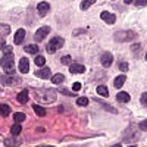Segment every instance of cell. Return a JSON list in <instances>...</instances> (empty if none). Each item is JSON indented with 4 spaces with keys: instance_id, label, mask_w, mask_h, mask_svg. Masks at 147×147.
<instances>
[{
    "instance_id": "cell-1",
    "label": "cell",
    "mask_w": 147,
    "mask_h": 147,
    "mask_svg": "<svg viewBox=\"0 0 147 147\" xmlns=\"http://www.w3.org/2000/svg\"><path fill=\"white\" fill-rule=\"evenodd\" d=\"M34 96L38 102H43V103H53L56 100V93L53 90H34Z\"/></svg>"
},
{
    "instance_id": "cell-2",
    "label": "cell",
    "mask_w": 147,
    "mask_h": 147,
    "mask_svg": "<svg viewBox=\"0 0 147 147\" xmlns=\"http://www.w3.org/2000/svg\"><path fill=\"white\" fill-rule=\"evenodd\" d=\"M0 63H2V68L5 71L12 72V69H13V53H12V50L5 52V55L2 56V59H0Z\"/></svg>"
},
{
    "instance_id": "cell-3",
    "label": "cell",
    "mask_w": 147,
    "mask_h": 147,
    "mask_svg": "<svg viewBox=\"0 0 147 147\" xmlns=\"http://www.w3.org/2000/svg\"><path fill=\"white\" fill-rule=\"evenodd\" d=\"M134 38H137V32H134V31H118L115 34V40L119 43L132 41Z\"/></svg>"
},
{
    "instance_id": "cell-4",
    "label": "cell",
    "mask_w": 147,
    "mask_h": 147,
    "mask_svg": "<svg viewBox=\"0 0 147 147\" xmlns=\"http://www.w3.org/2000/svg\"><path fill=\"white\" fill-rule=\"evenodd\" d=\"M63 43H65V40L62 38V37H55V38H52V41L47 44V52H49V53L57 52L59 49L63 46Z\"/></svg>"
},
{
    "instance_id": "cell-5",
    "label": "cell",
    "mask_w": 147,
    "mask_h": 147,
    "mask_svg": "<svg viewBox=\"0 0 147 147\" xmlns=\"http://www.w3.org/2000/svg\"><path fill=\"white\" fill-rule=\"evenodd\" d=\"M0 81H2L3 84L16 85V84L21 82V78H19V77H13L12 74H9V75H2V77H0Z\"/></svg>"
},
{
    "instance_id": "cell-6",
    "label": "cell",
    "mask_w": 147,
    "mask_h": 147,
    "mask_svg": "<svg viewBox=\"0 0 147 147\" xmlns=\"http://www.w3.org/2000/svg\"><path fill=\"white\" fill-rule=\"evenodd\" d=\"M50 32V27H41V28H38L37 30V32L34 34V38H35V41H41V40H44V37Z\"/></svg>"
},
{
    "instance_id": "cell-7",
    "label": "cell",
    "mask_w": 147,
    "mask_h": 147,
    "mask_svg": "<svg viewBox=\"0 0 147 147\" xmlns=\"http://www.w3.org/2000/svg\"><path fill=\"white\" fill-rule=\"evenodd\" d=\"M112 62H113V56H112V53L105 52L103 56H102V65H103L105 68H109L110 65H112Z\"/></svg>"
},
{
    "instance_id": "cell-8",
    "label": "cell",
    "mask_w": 147,
    "mask_h": 147,
    "mask_svg": "<svg viewBox=\"0 0 147 147\" xmlns=\"http://www.w3.org/2000/svg\"><path fill=\"white\" fill-rule=\"evenodd\" d=\"M84 71H85V68L81 63H71L69 65V72L74 74V75H77V74H82Z\"/></svg>"
},
{
    "instance_id": "cell-9",
    "label": "cell",
    "mask_w": 147,
    "mask_h": 147,
    "mask_svg": "<svg viewBox=\"0 0 147 147\" xmlns=\"http://www.w3.org/2000/svg\"><path fill=\"white\" fill-rule=\"evenodd\" d=\"M37 10H38L40 16H44L47 12L50 10V5H49L47 2H41V3H38V6H37Z\"/></svg>"
},
{
    "instance_id": "cell-10",
    "label": "cell",
    "mask_w": 147,
    "mask_h": 147,
    "mask_svg": "<svg viewBox=\"0 0 147 147\" xmlns=\"http://www.w3.org/2000/svg\"><path fill=\"white\" fill-rule=\"evenodd\" d=\"M100 18H102L106 24H115V21H116V16L112 15L110 12H102V13H100Z\"/></svg>"
},
{
    "instance_id": "cell-11",
    "label": "cell",
    "mask_w": 147,
    "mask_h": 147,
    "mask_svg": "<svg viewBox=\"0 0 147 147\" xmlns=\"http://www.w3.org/2000/svg\"><path fill=\"white\" fill-rule=\"evenodd\" d=\"M19 71L21 74H27L30 71V62L27 57H21V62H19Z\"/></svg>"
},
{
    "instance_id": "cell-12",
    "label": "cell",
    "mask_w": 147,
    "mask_h": 147,
    "mask_svg": "<svg viewBox=\"0 0 147 147\" xmlns=\"http://www.w3.org/2000/svg\"><path fill=\"white\" fill-rule=\"evenodd\" d=\"M5 144H6L7 147H16V146L22 144V141H21L16 136H13V137H10V138H6V140H5Z\"/></svg>"
},
{
    "instance_id": "cell-13",
    "label": "cell",
    "mask_w": 147,
    "mask_h": 147,
    "mask_svg": "<svg viewBox=\"0 0 147 147\" xmlns=\"http://www.w3.org/2000/svg\"><path fill=\"white\" fill-rule=\"evenodd\" d=\"M50 69L49 68H43V69H38L35 72V75L38 77V78H41V80H47V78H50Z\"/></svg>"
},
{
    "instance_id": "cell-14",
    "label": "cell",
    "mask_w": 147,
    "mask_h": 147,
    "mask_svg": "<svg viewBox=\"0 0 147 147\" xmlns=\"http://www.w3.org/2000/svg\"><path fill=\"white\" fill-rule=\"evenodd\" d=\"M24 37H25V30H22V28H19L18 31H16V34H15V44H21L22 41H24Z\"/></svg>"
},
{
    "instance_id": "cell-15",
    "label": "cell",
    "mask_w": 147,
    "mask_h": 147,
    "mask_svg": "<svg viewBox=\"0 0 147 147\" xmlns=\"http://www.w3.org/2000/svg\"><path fill=\"white\" fill-rule=\"evenodd\" d=\"M116 99H118V102H121V103H128L131 97H129V94H128V93H125V91H121V93H118Z\"/></svg>"
},
{
    "instance_id": "cell-16",
    "label": "cell",
    "mask_w": 147,
    "mask_h": 147,
    "mask_svg": "<svg viewBox=\"0 0 147 147\" xmlns=\"http://www.w3.org/2000/svg\"><path fill=\"white\" fill-rule=\"evenodd\" d=\"M9 34H10V27L7 24H2L0 25V38H3V37H6Z\"/></svg>"
},
{
    "instance_id": "cell-17",
    "label": "cell",
    "mask_w": 147,
    "mask_h": 147,
    "mask_svg": "<svg viewBox=\"0 0 147 147\" xmlns=\"http://www.w3.org/2000/svg\"><path fill=\"white\" fill-rule=\"evenodd\" d=\"M125 81H127V77H125V75H119V77H116V78H115V87H116V88H121L122 85H124Z\"/></svg>"
},
{
    "instance_id": "cell-18",
    "label": "cell",
    "mask_w": 147,
    "mask_h": 147,
    "mask_svg": "<svg viewBox=\"0 0 147 147\" xmlns=\"http://www.w3.org/2000/svg\"><path fill=\"white\" fill-rule=\"evenodd\" d=\"M18 102L19 103H27L28 102V91L27 90H24L18 94Z\"/></svg>"
},
{
    "instance_id": "cell-19",
    "label": "cell",
    "mask_w": 147,
    "mask_h": 147,
    "mask_svg": "<svg viewBox=\"0 0 147 147\" xmlns=\"http://www.w3.org/2000/svg\"><path fill=\"white\" fill-rule=\"evenodd\" d=\"M32 109H34V112L38 116H46V109L41 107L40 105H32Z\"/></svg>"
},
{
    "instance_id": "cell-20",
    "label": "cell",
    "mask_w": 147,
    "mask_h": 147,
    "mask_svg": "<svg viewBox=\"0 0 147 147\" xmlns=\"http://www.w3.org/2000/svg\"><path fill=\"white\" fill-rule=\"evenodd\" d=\"M21 131H22V127H21V124H15L13 127L10 128V132H12V136H19L21 134Z\"/></svg>"
},
{
    "instance_id": "cell-21",
    "label": "cell",
    "mask_w": 147,
    "mask_h": 147,
    "mask_svg": "<svg viewBox=\"0 0 147 147\" xmlns=\"http://www.w3.org/2000/svg\"><path fill=\"white\" fill-rule=\"evenodd\" d=\"M25 52L31 53V55H35L37 52H38V46H37V44H30V46L25 47Z\"/></svg>"
},
{
    "instance_id": "cell-22",
    "label": "cell",
    "mask_w": 147,
    "mask_h": 147,
    "mask_svg": "<svg viewBox=\"0 0 147 147\" xmlns=\"http://www.w3.org/2000/svg\"><path fill=\"white\" fill-rule=\"evenodd\" d=\"M96 3V0H82L81 2V9L82 10H87L91 5H94Z\"/></svg>"
},
{
    "instance_id": "cell-23",
    "label": "cell",
    "mask_w": 147,
    "mask_h": 147,
    "mask_svg": "<svg viewBox=\"0 0 147 147\" xmlns=\"http://www.w3.org/2000/svg\"><path fill=\"white\" fill-rule=\"evenodd\" d=\"M65 81V77L62 75V74H56L55 77H52V82L53 84H60V82H63Z\"/></svg>"
},
{
    "instance_id": "cell-24",
    "label": "cell",
    "mask_w": 147,
    "mask_h": 147,
    "mask_svg": "<svg viewBox=\"0 0 147 147\" xmlns=\"http://www.w3.org/2000/svg\"><path fill=\"white\" fill-rule=\"evenodd\" d=\"M97 94H100L103 97H107L109 96V91H107V88L105 87V85H99V87H97Z\"/></svg>"
},
{
    "instance_id": "cell-25",
    "label": "cell",
    "mask_w": 147,
    "mask_h": 147,
    "mask_svg": "<svg viewBox=\"0 0 147 147\" xmlns=\"http://www.w3.org/2000/svg\"><path fill=\"white\" fill-rule=\"evenodd\" d=\"M0 113H2V116H7L10 113V107L7 105H0Z\"/></svg>"
},
{
    "instance_id": "cell-26",
    "label": "cell",
    "mask_w": 147,
    "mask_h": 147,
    "mask_svg": "<svg viewBox=\"0 0 147 147\" xmlns=\"http://www.w3.org/2000/svg\"><path fill=\"white\" fill-rule=\"evenodd\" d=\"M13 119L16 121V124H21L22 121H25V113H22V112H18L13 115Z\"/></svg>"
},
{
    "instance_id": "cell-27",
    "label": "cell",
    "mask_w": 147,
    "mask_h": 147,
    "mask_svg": "<svg viewBox=\"0 0 147 147\" xmlns=\"http://www.w3.org/2000/svg\"><path fill=\"white\" fill-rule=\"evenodd\" d=\"M44 63H46L44 56H37V57H35V65H37V66H44Z\"/></svg>"
},
{
    "instance_id": "cell-28",
    "label": "cell",
    "mask_w": 147,
    "mask_h": 147,
    "mask_svg": "<svg viewBox=\"0 0 147 147\" xmlns=\"http://www.w3.org/2000/svg\"><path fill=\"white\" fill-rule=\"evenodd\" d=\"M77 105L78 106H87L88 105V99L87 97H80V99L77 100Z\"/></svg>"
},
{
    "instance_id": "cell-29",
    "label": "cell",
    "mask_w": 147,
    "mask_h": 147,
    "mask_svg": "<svg viewBox=\"0 0 147 147\" xmlns=\"http://www.w3.org/2000/svg\"><path fill=\"white\" fill-rule=\"evenodd\" d=\"M119 69H121L122 72H127V71L129 69V66H128L127 62H121V63H119Z\"/></svg>"
},
{
    "instance_id": "cell-30",
    "label": "cell",
    "mask_w": 147,
    "mask_h": 147,
    "mask_svg": "<svg viewBox=\"0 0 147 147\" xmlns=\"http://www.w3.org/2000/svg\"><path fill=\"white\" fill-rule=\"evenodd\" d=\"M60 62H62L63 65H68L71 62V56H63L62 59H60Z\"/></svg>"
},
{
    "instance_id": "cell-31",
    "label": "cell",
    "mask_w": 147,
    "mask_h": 147,
    "mask_svg": "<svg viewBox=\"0 0 147 147\" xmlns=\"http://www.w3.org/2000/svg\"><path fill=\"white\" fill-rule=\"evenodd\" d=\"M72 90H74V91H80V90H81V82H74Z\"/></svg>"
},
{
    "instance_id": "cell-32",
    "label": "cell",
    "mask_w": 147,
    "mask_h": 147,
    "mask_svg": "<svg viewBox=\"0 0 147 147\" xmlns=\"http://www.w3.org/2000/svg\"><path fill=\"white\" fill-rule=\"evenodd\" d=\"M136 5L143 7V6H146V0H136Z\"/></svg>"
},
{
    "instance_id": "cell-33",
    "label": "cell",
    "mask_w": 147,
    "mask_h": 147,
    "mask_svg": "<svg viewBox=\"0 0 147 147\" xmlns=\"http://www.w3.org/2000/svg\"><path fill=\"white\" fill-rule=\"evenodd\" d=\"M131 50H134V53H137V52L140 50V44H134V46L131 47Z\"/></svg>"
},
{
    "instance_id": "cell-34",
    "label": "cell",
    "mask_w": 147,
    "mask_h": 147,
    "mask_svg": "<svg viewBox=\"0 0 147 147\" xmlns=\"http://www.w3.org/2000/svg\"><path fill=\"white\" fill-rule=\"evenodd\" d=\"M146 102H147V94H146V93H143V94H141V103H143V105H146Z\"/></svg>"
},
{
    "instance_id": "cell-35",
    "label": "cell",
    "mask_w": 147,
    "mask_h": 147,
    "mask_svg": "<svg viewBox=\"0 0 147 147\" xmlns=\"http://www.w3.org/2000/svg\"><path fill=\"white\" fill-rule=\"evenodd\" d=\"M140 128H141L143 131H146V128H147V124H146V121H143L141 124H140Z\"/></svg>"
},
{
    "instance_id": "cell-36",
    "label": "cell",
    "mask_w": 147,
    "mask_h": 147,
    "mask_svg": "<svg viewBox=\"0 0 147 147\" xmlns=\"http://www.w3.org/2000/svg\"><path fill=\"white\" fill-rule=\"evenodd\" d=\"M5 47H6L5 41H3V40H0V49H5Z\"/></svg>"
},
{
    "instance_id": "cell-37",
    "label": "cell",
    "mask_w": 147,
    "mask_h": 147,
    "mask_svg": "<svg viewBox=\"0 0 147 147\" xmlns=\"http://www.w3.org/2000/svg\"><path fill=\"white\" fill-rule=\"evenodd\" d=\"M124 2H125V3H132L134 0H124Z\"/></svg>"
},
{
    "instance_id": "cell-38",
    "label": "cell",
    "mask_w": 147,
    "mask_h": 147,
    "mask_svg": "<svg viewBox=\"0 0 147 147\" xmlns=\"http://www.w3.org/2000/svg\"><path fill=\"white\" fill-rule=\"evenodd\" d=\"M112 147H121V144H115V146H112Z\"/></svg>"
},
{
    "instance_id": "cell-39",
    "label": "cell",
    "mask_w": 147,
    "mask_h": 147,
    "mask_svg": "<svg viewBox=\"0 0 147 147\" xmlns=\"http://www.w3.org/2000/svg\"><path fill=\"white\" fill-rule=\"evenodd\" d=\"M38 147H52V146H38Z\"/></svg>"
},
{
    "instance_id": "cell-40",
    "label": "cell",
    "mask_w": 147,
    "mask_h": 147,
    "mask_svg": "<svg viewBox=\"0 0 147 147\" xmlns=\"http://www.w3.org/2000/svg\"><path fill=\"white\" fill-rule=\"evenodd\" d=\"M129 147H137V146H129Z\"/></svg>"
}]
</instances>
